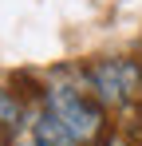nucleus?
Masks as SVG:
<instances>
[{"instance_id": "f257e3e1", "label": "nucleus", "mask_w": 142, "mask_h": 146, "mask_svg": "<svg viewBox=\"0 0 142 146\" xmlns=\"http://www.w3.org/2000/svg\"><path fill=\"white\" fill-rule=\"evenodd\" d=\"M40 107H44L51 119H59V126H63L79 146H95L111 130V111L91 95L83 63L55 67L51 79L44 83V103H40Z\"/></svg>"}, {"instance_id": "f03ea898", "label": "nucleus", "mask_w": 142, "mask_h": 146, "mask_svg": "<svg viewBox=\"0 0 142 146\" xmlns=\"http://www.w3.org/2000/svg\"><path fill=\"white\" fill-rule=\"evenodd\" d=\"M91 95L107 111H122L130 103H142V59L134 55H99L83 63Z\"/></svg>"}, {"instance_id": "7ed1b4c3", "label": "nucleus", "mask_w": 142, "mask_h": 146, "mask_svg": "<svg viewBox=\"0 0 142 146\" xmlns=\"http://www.w3.org/2000/svg\"><path fill=\"white\" fill-rule=\"evenodd\" d=\"M28 122H32V107L16 95V87H0V134L12 138Z\"/></svg>"}, {"instance_id": "20e7f679", "label": "nucleus", "mask_w": 142, "mask_h": 146, "mask_svg": "<svg viewBox=\"0 0 142 146\" xmlns=\"http://www.w3.org/2000/svg\"><path fill=\"white\" fill-rule=\"evenodd\" d=\"M118 134H122V138H126V142L130 146H142V103H130V107H122V111H118Z\"/></svg>"}, {"instance_id": "39448f33", "label": "nucleus", "mask_w": 142, "mask_h": 146, "mask_svg": "<svg viewBox=\"0 0 142 146\" xmlns=\"http://www.w3.org/2000/svg\"><path fill=\"white\" fill-rule=\"evenodd\" d=\"M95 146H130V142H126V138L118 134L115 126H111V130H107V134H103V138H99V142H95Z\"/></svg>"}, {"instance_id": "423d86ee", "label": "nucleus", "mask_w": 142, "mask_h": 146, "mask_svg": "<svg viewBox=\"0 0 142 146\" xmlns=\"http://www.w3.org/2000/svg\"><path fill=\"white\" fill-rule=\"evenodd\" d=\"M0 146H8V138H4V134H0Z\"/></svg>"}]
</instances>
